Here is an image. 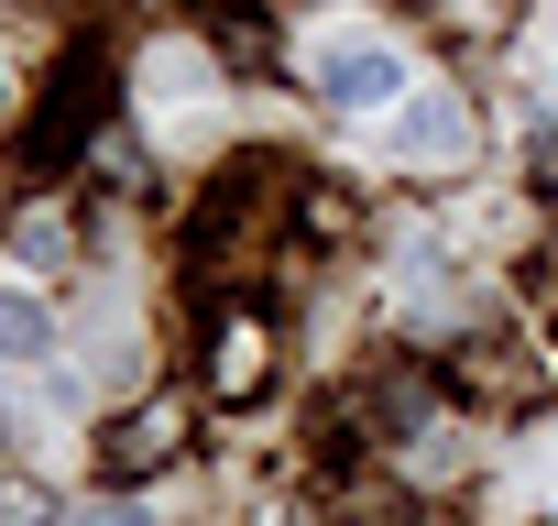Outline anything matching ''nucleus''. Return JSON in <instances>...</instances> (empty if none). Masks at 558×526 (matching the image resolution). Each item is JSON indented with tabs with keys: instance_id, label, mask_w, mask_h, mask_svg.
Wrapping results in <instances>:
<instances>
[{
	"instance_id": "f257e3e1",
	"label": "nucleus",
	"mask_w": 558,
	"mask_h": 526,
	"mask_svg": "<svg viewBox=\"0 0 558 526\" xmlns=\"http://www.w3.org/2000/svg\"><path fill=\"white\" fill-rule=\"evenodd\" d=\"M318 99L329 110H384V99H405V56L373 45V34H329L318 45Z\"/></svg>"
},
{
	"instance_id": "f03ea898",
	"label": "nucleus",
	"mask_w": 558,
	"mask_h": 526,
	"mask_svg": "<svg viewBox=\"0 0 558 526\" xmlns=\"http://www.w3.org/2000/svg\"><path fill=\"white\" fill-rule=\"evenodd\" d=\"M175 439H186V406H175V395H154V406L110 417V439H99V482H110V493H132L143 471H165V461H175Z\"/></svg>"
},
{
	"instance_id": "7ed1b4c3",
	"label": "nucleus",
	"mask_w": 558,
	"mask_h": 526,
	"mask_svg": "<svg viewBox=\"0 0 558 526\" xmlns=\"http://www.w3.org/2000/svg\"><path fill=\"white\" fill-rule=\"evenodd\" d=\"M263 351H274V340H263V319H252V308H241V319H219V340H208V384H219L230 406H241V395H263Z\"/></svg>"
},
{
	"instance_id": "20e7f679",
	"label": "nucleus",
	"mask_w": 558,
	"mask_h": 526,
	"mask_svg": "<svg viewBox=\"0 0 558 526\" xmlns=\"http://www.w3.org/2000/svg\"><path fill=\"white\" fill-rule=\"evenodd\" d=\"M45 351H56V308L0 286V362H45Z\"/></svg>"
},
{
	"instance_id": "39448f33",
	"label": "nucleus",
	"mask_w": 558,
	"mask_h": 526,
	"mask_svg": "<svg viewBox=\"0 0 558 526\" xmlns=\"http://www.w3.org/2000/svg\"><path fill=\"white\" fill-rule=\"evenodd\" d=\"M460 143H471V121H460V99H416V110H405V154H416V165H449Z\"/></svg>"
},
{
	"instance_id": "423d86ee",
	"label": "nucleus",
	"mask_w": 558,
	"mask_h": 526,
	"mask_svg": "<svg viewBox=\"0 0 558 526\" xmlns=\"http://www.w3.org/2000/svg\"><path fill=\"white\" fill-rule=\"evenodd\" d=\"M12 252H23V263H45V275H56V263L77 252V230H66L56 208H23V219H12Z\"/></svg>"
},
{
	"instance_id": "0eeeda50",
	"label": "nucleus",
	"mask_w": 558,
	"mask_h": 526,
	"mask_svg": "<svg viewBox=\"0 0 558 526\" xmlns=\"http://www.w3.org/2000/svg\"><path fill=\"white\" fill-rule=\"evenodd\" d=\"M77 526H154V515H143V504H132V493H110V504H88V515H77Z\"/></svg>"
},
{
	"instance_id": "6e6552de",
	"label": "nucleus",
	"mask_w": 558,
	"mask_h": 526,
	"mask_svg": "<svg viewBox=\"0 0 558 526\" xmlns=\"http://www.w3.org/2000/svg\"><path fill=\"white\" fill-rule=\"evenodd\" d=\"M0 526H45V504L34 493H0Z\"/></svg>"
},
{
	"instance_id": "1a4fd4ad",
	"label": "nucleus",
	"mask_w": 558,
	"mask_h": 526,
	"mask_svg": "<svg viewBox=\"0 0 558 526\" xmlns=\"http://www.w3.org/2000/svg\"><path fill=\"white\" fill-rule=\"evenodd\" d=\"M0 121H12V77H0Z\"/></svg>"
}]
</instances>
